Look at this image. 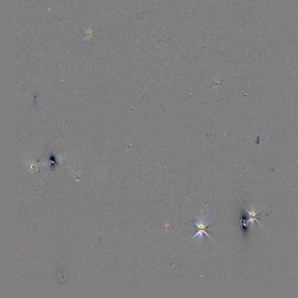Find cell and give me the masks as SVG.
I'll return each mask as SVG.
<instances>
[{"label":"cell","instance_id":"2","mask_svg":"<svg viewBox=\"0 0 298 298\" xmlns=\"http://www.w3.org/2000/svg\"><path fill=\"white\" fill-rule=\"evenodd\" d=\"M246 212H247V213H248L249 216H250V218H249V220L247 221V223H249V222H251L252 224H253L254 221H257V222L259 224H260V225H261V224H260V223L259 222V221L257 220V217H258L257 214H258V213L260 212V211H257V212H255L254 210H252V212H250V211H249L247 210H246Z\"/></svg>","mask_w":298,"mask_h":298},{"label":"cell","instance_id":"1","mask_svg":"<svg viewBox=\"0 0 298 298\" xmlns=\"http://www.w3.org/2000/svg\"><path fill=\"white\" fill-rule=\"evenodd\" d=\"M211 221V220L207 221L206 217H204V216H203L200 218L197 219V221L194 223L195 225L197 227V231L196 234H195V235L193 236L192 239L196 238V237H198L197 241L202 242L203 238V234H206L207 237H210L211 239H212L210 236L207 232V230L212 229L211 228H207V226L210 224Z\"/></svg>","mask_w":298,"mask_h":298}]
</instances>
